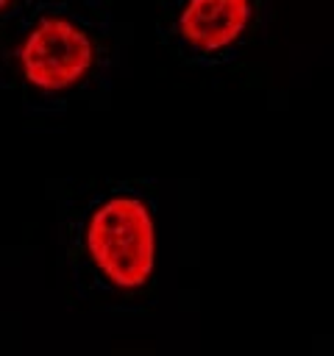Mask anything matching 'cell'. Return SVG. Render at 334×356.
<instances>
[{"label":"cell","mask_w":334,"mask_h":356,"mask_svg":"<svg viewBox=\"0 0 334 356\" xmlns=\"http://www.w3.org/2000/svg\"><path fill=\"white\" fill-rule=\"evenodd\" d=\"M17 6H19V0H0V22H6L17 11Z\"/></svg>","instance_id":"277c9868"},{"label":"cell","mask_w":334,"mask_h":356,"mask_svg":"<svg viewBox=\"0 0 334 356\" xmlns=\"http://www.w3.org/2000/svg\"><path fill=\"white\" fill-rule=\"evenodd\" d=\"M267 0H159V42L186 67L223 70L264 33Z\"/></svg>","instance_id":"3957f363"},{"label":"cell","mask_w":334,"mask_h":356,"mask_svg":"<svg viewBox=\"0 0 334 356\" xmlns=\"http://www.w3.org/2000/svg\"><path fill=\"white\" fill-rule=\"evenodd\" d=\"M6 22L0 67L25 114H64L111 86L120 61L117 28L100 0H42Z\"/></svg>","instance_id":"7a4b0ae2"},{"label":"cell","mask_w":334,"mask_h":356,"mask_svg":"<svg viewBox=\"0 0 334 356\" xmlns=\"http://www.w3.org/2000/svg\"><path fill=\"white\" fill-rule=\"evenodd\" d=\"M159 184L95 178L61 206L58 248L78 303L114 317L153 314L159 303Z\"/></svg>","instance_id":"6da1fadb"}]
</instances>
